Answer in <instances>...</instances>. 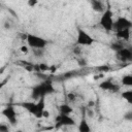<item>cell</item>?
<instances>
[{
    "instance_id": "obj_1",
    "label": "cell",
    "mask_w": 132,
    "mask_h": 132,
    "mask_svg": "<svg viewBox=\"0 0 132 132\" xmlns=\"http://www.w3.org/2000/svg\"><path fill=\"white\" fill-rule=\"evenodd\" d=\"M20 105L36 119H41L44 116V112H45L44 98H40L36 101H25Z\"/></svg>"
},
{
    "instance_id": "obj_2",
    "label": "cell",
    "mask_w": 132,
    "mask_h": 132,
    "mask_svg": "<svg viewBox=\"0 0 132 132\" xmlns=\"http://www.w3.org/2000/svg\"><path fill=\"white\" fill-rule=\"evenodd\" d=\"M55 91L56 89L51 80H43L32 88L31 97L34 100H38L40 98H45V96L55 93Z\"/></svg>"
},
{
    "instance_id": "obj_3",
    "label": "cell",
    "mask_w": 132,
    "mask_h": 132,
    "mask_svg": "<svg viewBox=\"0 0 132 132\" xmlns=\"http://www.w3.org/2000/svg\"><path fill=\"white\" fill-rule=\"evenodd\" d=\"M113 22H114V18H113V12L110 8H105L102 12L101 15L99 18V26L106 32H112L113 31Z\"/></svg>"
},
{
    "instance_id": "obj_4",
    "label": "cell",
    "mask_w": 132,
    "mask_h": 132,
    "mask_svg": "<svg viewBox=\"0 0 132 132\" xmlns=\"http://www.w3.org/2000/svg\"><path fill=\"white\" fill-rule=\"evenodd\" d=\"M25 40L27 42V45L32 50H43L46 47L48 43V41L45 38L33 33L25 34Z\"/></svg>"
},
{
    "instance_id": "obj_5",
    "label": "cell",
    "mask_w": 132,
    "mask_h": 132,
    "mask_svg": "<svg viewBox=\"0 0 132 132\" xmlns=\"http://www.w3.org/2000/svg\"><path fill=\"white\" fill-rule=\"evenodd\" d=\"M95 42L94 37L85 29L77 27L76 30V44L80 46H90Z\"/></svg>"
},
{
    "instance_id": "obj_6",
    "label": "cell",
    "mask_w": 132,
    "mask_h": 132,
    "mask_svg": "<svg viewBox=\"0 0 132 132\" xmlns=\"http://www.w3.org/2000/svg\"><path fill=\"white\" fill-rule=\"evenodd\" d=\"M1 114L7 120L9 125L14 126L18 124V112L12 104H7L6 106H4L1 110Z\"/></svg>"
},
{
    "instance_id": "obj_7",
    "label": "cell",
    "mask_w": 132,
    "mask_h": 132,
    "mask_svg": "<svg viewBox=\"0 0 132 132\" xmlns=\"http://www.w3.org/2000/svg\"><path fill=\"white\" fill-rule=\"evenodd\" d=\"M55 124H56L57 128L68 127V126L75 125V120L70 114H64V113L59 112V114L55 117Z\"/></svg>"
},
{
    "instance_id": "obj_8",
    "label": "cell",
    "mask_w": 132,
    "mask_h": 132,
    "mask_svg": "<svg viewBox=\"0 0 132 132\" xmlns=\"http://www.w3.org/2000/svg\"><path fill=\"white\" fill-rule=\"evenodd\" d=\"M132 28V22L125 18V16H119L113 22V31H120L124 29H131Z\"/></svg>"
},
{
    "instance_id": "obj_9",
    "label": "cell",
    "mask_w": 132,
    "mask_h": 132,
    "mask_svg": "<svg viewBox=\"0 0 132 132\" xmlns=\"http://www.w3.org/2000/svg\"><path fill=\"white\" fill-rule=\"evenodd\" d=\"M98 87H99V89H101L103 91H106V92H110V93L119 92L120 89H121V86L113 82L111 79H105V80L100 81Z\"/></svg>"
},
{
    "instance_id": "obj_10",
    "label": "cell",
    "mask_w": 132,
    "mask_h": 132,
    "mask_svg": "<svg viewBox=\"0 0 132 132\" xmlns=\"http://www.w3.org/2000/svg\"><path fill=\"white\" fill-rule=\"evenodd\" d=\"M116 55H117V59L120 60L121 62H130L132 60V51L130 47H122L120 48L119 51L116 52Z\"/></svg>"
},
{
    "instance_id": "obj_11",
    "label": "cell",
    "mask_w": 132,
    "mask_h": 132,
    "mask_svg": "<svg viewBox=\"0 0 132 132\" xmlns=\"http://www.w3.org/2000/svg\"><path fill=\"white\" fill-rule=\"evenodd\" d=\"M89 3H90V5H91V8H92L95 12L101 13V12L105 9L104 3H103L101 0H89Z\"/></svg>"
},
{
    "instance_id": "obj_12",
    "label": "cell",
    "mask_w": 132,
    "mask_h": 132,
    "mask_svg": "<svg viewBox=\"0 0 132 132\" xmlns=\"http://www.w3.org/2000/svg\"><path fill=\"white\" fill-rule=\"evenodd\" d=\"M116 36L120 40L129 41L130 40V36H131V29H124V30L116 31Z\"/></svg>"
},
{
    "instance_id": "obj_13",
    "label": "cell",
    "mask_w": 132,
    "mask_h": 132,
    "mask_svg": "<svg viewBox=\"0 0 132 132\" xmlns=\"http://www.w3.org/2000/svg\"><path fill=\"white\" fill-rule=\"evenodd\" d=\"M77 130H78L79 132H90V131L92 130L85 116L80 119L79 124H78V126H77Z\"/></svg>"
},
{
    "instance_id": "obj_14",
    "label": "cell",
    "mask_w": 132,
    "mask_h": 132,
    "mask_svg": "<svg viewBox=\"0 0 132 132\" xmlns=\"http://www.w3.org/2000/svg\"><path fill=\"white\" fill-rule=\"evenodd\" d=\"M59 112L64 114H71L73 112V108L68 103H63L59 106Z\"/></svg>"
},
{
    "instance_id": "obj_15",
    "label": "cell",
    "mask_w": 132,
    "mask_h": 132,
    "mask_svg": "<svg viewBox=\"0 0 132 132\" xmlns=\"http://www.w3.org/2000/svg\"><path fill=\"white\" fill-rule=\"evenodd\" d=\"M121 82L125 87H131L132 86V75L131 74H125V75H123V77L121 79Z\"/></svg>"
},
{
    "instance_id": "obj_16",
    "label": "cell",
    "mask_w": 132,
    "mask_h": 132,
    "mask_svg": "<svg viewBox=\"0 0 132 132\" xmlns=\"http://www.w3.org/2000/svg\"><path fill=\"white\" fill-rule=\"evenodd\" d=\"M121 96H122V98H124V100H126L128 103H132V90H131V89H128V90L122 92Z\"/></svg>"
},
{
    "instance_id": "obj_17",
    "label": "cell",
    "mask_w": 132,
    "mask_h": 132,
    "mask_svg": "<svg viewBox=\"0 0 132 132\" xmlns=\"http://www.w3.org/2000/svg\"><path fill=\"white\" fill-rule=\"evenodd\" d=\"M125 45H124V43H122V42H113L112 44H111V48L114 51V52H117V51H119L120 48H122V47H124Z\"/></svg>"
},
{
    "instance_id": "obj_18",
    "label": "cell",
    "mask_w": 132,
    "mask_h": 132,
    "mask_svg": "<svg viewBox=\"0 0 132 132\" xmlns=\"http://www.w3.org/2000/svg\"><path fill=\"white\" fill-rule=\"evenodd\" d=\"M10 130V126L6 123H0V132H8Z\"/></svg>"
},
{
    "instance_id": "obj_19",
    "label": "cell",
    "mask_w": 132,
    "mask_h": 132,
    "mask_svg": "<svg viewBox=\"0 0 132 132\" xmlns=\"http://www.w3.org/2000/svg\"><path fill=\"white\" fill-rule=\"evenodd\" d=\"M20 51H21V53H23V54H28L29 53V51H30V47L28 46V45H22L21 47H20Z\"/></svg>"
},
{
    "instance_id": "obj_20",
    "label": "cell",
    "mask_w": 132,
    "mask_h": 132,
    "mask_svg": "<svg viewBox=\"0 0 132 132\" xmlns=\"http://www.w3.org/2000/svg\"><path fill=\"white\" fill-rule=\"evenodd\" d=\"M38 3V0H28V5L30 7H34Z\"/></svg>"
},
{
    "instance_id": "obj_21",
    "label": "cell",
    "mask_w": 132,
    "mask_h": 132,
    "mask_svg": "<svg viewBox=\"0 0 132 132\" xmlns=\"http://www.w3.org/2000/svg\"><path fill=\"white\" fill-rule=\"evenodd\" d=\"M8 81V77H6V78H4L3 80H0V90H2L3 89V87L6 85V82Z\"/></svg>"
}]
</instances>
